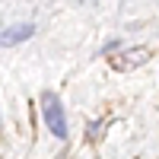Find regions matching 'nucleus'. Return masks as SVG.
Masks as SVG:
<instances>
[{"label":"nucleus","mask_w":159,"mask_h":159,"mask_svg":"<svg viewBox=\"0 0 159 159\" xmlns=\"http://www.w3.org/2000/svg\"><path fill=\"white\" fill-rule=\"evenodd\" d=\"M42 111H45V124L51 127V134L57 140L67 137V118H64V108H61V99L54 92H45L42 96Z\"/></svg>","instance_id":"1"},{"label":"nucleus","mask_w":159,"mask_h":159,"mask_svg":"<svg viewBox=\"0 0 159 159\" xmlns=\"http://www.w3.org/2000/svg\"><path fill=\"white\" fill-rule=\"evenodd\" d=\"M32 32H35V25H32V22H16V25H10L7 32H0V48L19 45V42H25Z\"/></svg>","instance_id":"2"},{"label":"nucleus","mask_w":159,"mask_h":159,"mask_svg":"<svg viewBox=\"0 0 159 159\" xmlns=\"http://www.w3.org/2000/svg\"><path fill=\"white\" fill-rule=\"evenodd\" d=\"M147 57H150V51H147V48H137V51H130V54H124L121 61H115V67H118V70H127V67H137V64H143Z\"/></svg>","instance_id":"3"}]
</instances>
